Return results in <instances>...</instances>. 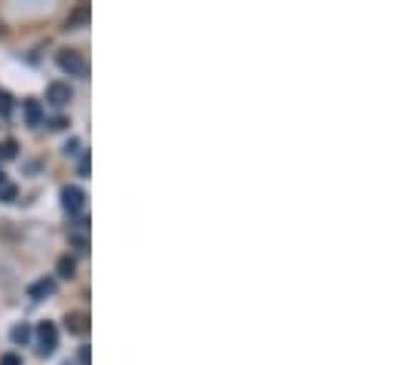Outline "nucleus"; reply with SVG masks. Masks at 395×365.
Masks as SVG:
<instances>
[{
	"instance_id": "nucleus-16",
	"label": "nucleus",
	"mask_w": 395,
	"mask_h": 365,
	"mask_svg": "<svg viewBox=\"0 0 395 365\" xmlns=\"http://www.w3.org/2000/svg\"><path fill=\"white\" fill-rule=\"evenodd\" d=\"M68 126V120L65 117H58V120H53V129H65Z\"/></svg>"
},
{
	"instance_id": "nucleus-12",
	"label": "nucleus",
	"mask_w": 395,
	"mask_h": 365,
	"mask_svg": "<svg viewBox=\"0 0 395 365\" xmlns=\"http://www.w3.org/2000/svg\"><path fill=\"white\" fill-rule=\"evenodd\" d=\"M9 110H13V98L9 93H0V117H9Z\"/></svg>"
},
{
	"instance_id": "nucleus-3",
	"label": "nucleus",
	"mask_w": 395,
	"mask_h": 365,
	"mask_svg": "<svg viewBox=\"0 0 395 365\" xmlns=\"http://www.w3.org/2000/svg\"><path fill=\"white\" fill-rule=\"evenodd\" d=\"M83 202H86V194L80 187H74V185L62 187V206H65V212L77 215V212H83Z\"/></svg>"
},
{
	"instance_id": "nucleus-9",
	"label": "nucleus",
	"mask_w": 395,
	"mask_h": 365,
	"mask_svg": "<svg viewBox=\"0 0 395 365\" xmlns=\"http://www.w3.org/2000/svg\"><path fill=\"white\" fill-rule=\"evenodd\" d=\"M86 19H89V6L83 4V6H80V9H77V13H74V16H70V19H68V28H77V25H83V22H86Z\"/></svg>"
},
{
	"instance_id": "nucleus-11",
	"label": "nucleus",
	"mask_w": 395,
	"mask_h": 365,
	"mask_svg": "<svg viewBox=\"0 0 395 365\" xmlns=\"http://www.w3.org/2000/svg\"><path fill=\"white\" fill-rule=\"evenodd\" d=\"M16 157V141H4L0 145V160H13Z\"/></svg>"
},
{
	"instance_id": "nucleus-4",
	"label": "nucleus",
	"mask_w": 395,
	"mask_h": 365,
	"mask_svg": "<svg viewBox=\"0 0 395 365\" xmlns=\"http://www.w3.org/2000/svg\"><path fill=\"white\" fill-rule=\"evenodd\" d=\"M70 98H74V93H70V86H68V83H49V89H46V101H49L53 108H65Z\"/></svg>"
},
{
	"instance_id": "nucleus-5",
	"label": "nucleus",
	"mask_w": 395,
	"mask_h": 365,
	"mask_svg": "<svg viewBox=\"0 0 395 365\" xmlns=\"http://www.w3.org/2000/svg\"><path fill=\"white\" fill-rule=\"evenodd\" d=\"M22 110H25L28 126H40V123H43V108H40L37 98H25L22 101Z\"/></svg>"
},
{
	"instance_id": "nucleus-6",
	"label": "nucleus",
	"mask_w": 395,
	"mask_h": 365,
	"mask_svg": "<svg viewBox=\"0 0 395 365\" xmlns=\"http://www.w3.org/2000/svg\"><path fill=\"white\" fill-rule=\"evenodd\" d=\"M65 326H68L70 334H86L89 331V317H86V313H68Z\"/></svg>"
},
{
	"instance_id": "nucleus-18",
	"label": "nucleus",
	"mask_w": 395,
	"mask_h": 365,
	"mask_svg": "<svg viewBox=\"0 0 395 365\" xmlns=\"http://www.w3.org/2000/svg\"><path fill=\"white\" fill-rule=\"evenodd\" d=\"M80 362H83V365H89V347H83V350H80Z\"/></svg>"
},
{
	"instance_id": "nucleus-7",
	"label": "nucleus",
	"mask_w": 395,
	"mask_h": 365,
	"mask_svg": "<svg viewBox=\"0 0 395 365\" xmlns=\"http://www.w3.org/2000/svg\"><path fill=\"white\" fill-rule=\"evenodd\" d=\"M28 295H31L34 301H43L49 295H56V279H37L31 289H28Z\"/></svg>"
},
{
	"instance_id": "nucleus-15",
	"label": "nucleus",
	"mask_w": 395,
	"mask_h": 365,
	"mask_svg": "<svg viewBox=\"0 0 395 365\" xmlns=\"http://www.w3.org/2000/svg\"><path fill=\"white\" fill-rule=\"evenodd\" d=\"M77 172H80V175H89V157H86V154H83V160H80Z\"/></svg>"
},
{
	"instance_id": "nucleus-2",
	"label": "nucleus",
	"mask_w": 395,
	"mask_h": 365,
	"mask_svg": "<svg viewBox=\"0 0 395 365\" xmlns=\"http://www.w3.org/2000/svg\"><path fill=\"white\" fill-rule=\"evenodd\" d=\"M37 338H40L37 353H40V356H49V353L56 350V344H58V331H56L53 322H40V326H37Z\"/></svg>"
},
{
	"instance_id": "nucleus-13",
	"label": "nucleus",
	"mask_w": 395,
	"mask_h": 365,
	"mask_svg": "<svg viewBox=\"0 0 395 365\" xmlns=\"http://www.w3.org/2000/svg\"><path fill=\"white\" fill-rule=\"evenodd\" d=\"M16 194H19V190H16L13 185H4V187H0V200H4V202H13Z\"/></svg>"
},
{
	"instance_id": "nucleus-17",
	"label": "nucleus",
	"mask_w": 395,
	"mask_h": 365,
	"mask_svg": "<svg viewBox=\"0 0 395 365\" xmlns=\"http://www.w3.org/2000/svg\"><path fill=\"white\" fill-rule=\"evenodd\" d=\"M65 150H68V154H77V141H74V138H70V141H68V145H65Z\"/></svg>"
},
{
	"instance_id": "nucleus-14",
	"label": "nucleus",
	"mask_w": 395,
	"mask_h": 365,
	"mask_svg": "<svg viewBox=\"0 0 395 365\" xmlns=\"http://www.w3.org/2000/svg\"><path fill=\"white\" fill-rule=\"evenodd\" d=\"M0 365H22V356H16V353H4Z\"/></svg>"
},
{
	"instance_id": "nucleus-8",
	"label": "nucleus",
	"mask_w": 395,
	"mask_h": 365,
	"mask_svg": "<svg viewBox=\"0 0 395 365\" xmlns=\"http://www.w3.org/2000/svg\"><path fill=\"white\" fill-rule=\"evenodd\" d=\"M56 270H58V277H65V279H70L77 273V261L70 258V255H62L58 258V264H56Z\"/></svg>"
},
{
	"instance_id": "nucleus-10",
	"label": "nucleus",
	"mask_w": 395,
	"mask_h": 365,
	"mask_svg": "<svg viewBox=\"0 0 395 365\" xmlns=\"http://www.w3.org/2000/svg\"><path fill=\"white\" fill-rule=\"evenodd\" d=\"M9 338H13L16 344H25L28 338H31V329H28V326H25V322H22V326H16L13 331H9Z\"/></svg>"
},
{
	"instance_id": "nucleus-1",
	"label": "nucleus",
	"mask_w": 395,
	"mask_h": 365,
	"mask_svg": "<svg viewBox=\"0 0 395 365\" xmlns=\"http://www.w3.org/2000/svg\"><path fill=\"white\" fill-rule=\"evenodd\" d=\"M58 68L70 77H86V62L77 49H62V53H58Z\"/></svg>"
},
{
	"instance_id": "nucleus-19",
	"label": "nucleus",
	"mask_w": 395,
	"mask_h": 365,
	"mask_svg": "<svg viewBox=\"0 0 395 365\" xmlns=\"http://www.w3.org/2000/svg\"><path fill=\"white\" fill-rule=\"evenodd\" d=\"M6 185V175H4V172H0V187H4Z\"/></svg>"
}]
</instances>
